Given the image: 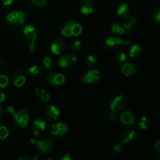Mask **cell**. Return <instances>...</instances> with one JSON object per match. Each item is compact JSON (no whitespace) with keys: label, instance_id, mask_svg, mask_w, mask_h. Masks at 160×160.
<instances>
[{"label":"cell","instance_id":"obj_32","mask_svg":"<svg viewBox=\"0 0 160 160\" xmlns=\"http://www.w3.org/2000/svg\"><path fill=\"white\" fill-rule=\"evenodd\" d=\"M151 18L152 19L156 22H159L160 20V8L159 7L153 9V11L151 12Z\"/></svg>","mask_w":160,"mask_h":160},{"label":"cell","instance_id":"obj_26","mask_svg":"<svg viewBox=\"0 0 160 160\" xmlns=\"http://www.w3.org/2000/svg\"><path fill=\"white\" fill-rule=\"evenodd\" d=\"M111 31L115 34H124V30L121 23L115 22L112 24Z\"/></svg>","mask_w":160,"mask_h":160},{"label":"cell","instance_id":"obj_29","mask_svg":"<svg viewBox=\"0 0 160 160\" xmlns=\"http://www.w3.org/2000/svg\"><path fill=\"white\" fill-rule=\"evenodd\" d=\"M126 58H127V54L126 52H124V51H118L116 53L114 56L116 61L119 62H124V61H126Z\"/></svg>","mask_w":160,"mask_h":160},{"label":"cell","instance_id":"obj_8","mask_svg":"<svg viewBox=\"0 0 160 160\" xmlns=\"http://www.w3.org/2000/svg\"><path fill=\"white\" fill-rule=\"evenodd\" d=\"M68 130V124L64 121L53 123L50 127L51 133L55 137H60L65 134Z\"/></svg>","mask_w":160,"mask_h":160},{"label":"cell","instance_id":"obj_4","mask_svg":"<svg viewBox=\"0 0 160 160\" xmlns=\"http://www.w3.org/2000/svg\"><path fill=\"white\" fill-rule=\"evenodd\" d=\"M128 104V98L124 94H118L114 96L109 101V108L114 112L123 109Z\"/></svg>","mask_w":160,"mask_h":160},{"label":"cell","instance_id":"obj_6","mask_svg":"<svg viewBox=\"0 0 160 160\" xmlns=\"http://www.w3.org/2000/svg\"><path fill=\"white\" fill-rule=\"evenodd\" d=\"M46 81L52 86L60 87L65 84L66 78L60 72L51 71L46 76Z\"/></svg>","mask_w":160,"mask_h":160},{"label":"cell","instance_id":"obj_42","mask_svg":"<svg viewBox=\"0 0 160 160\" xmlns=\"http://www.w3.org/2000/svg\"><path fill=\"white\" fill-rule=\"evenodd\" d=\"M155 149L159 152L160 151V141H158L155 144Z\"/></svg>","mask_w":160,"mask_h":160},{"label":"cell","instance_id":"obj_9","mask_svg":"<svg viewBox=\"0 0 160 160\" xmlns=\"http://www.w3.org/2000/svg\"><path fill=\"white\" fill-rule=\"evenodd\" d=\"M46 127V122L42 116L35 118L32 123V131L36 136L41 135Z\"/></svg>","mask_w":160,"mask_h":160},{"label":"cell","instance_id":"obj_30","mask_svg":"<svg viewBox=\"0 0 160 160\" xmlns=\"http://www.w3.org/2000/svg\"><path fill=\"white\" fill-rule=\"evenodd\" d=\"M9 132L8 128L5 125L0 124V139H6L9 136Z\"/></svg>","mask_w":160,"mask_h":160},{"label":"cell","instance_id":"obj_24","mask_svg":"<svg viewBox=\"0 0 160 160\" xmlns=\"http://www.w3.org/2000/svg\"><path fill=\"white\" fill-rule=\"evenodd\" d=\"M29 74L34 78L41 76L43 73V69L39 65H34L29 68Z\"/></svg>","mask_w":160,"mask_h":160},{"label":"cell","instance_id":"obj_27","mask_svg":"<svg viewBox=\"0 0 160 160\" xmlns=\"http://www.w3.org/2000/svg\"><path fill=\"white\" fill-rule=\"evenodd\" d=\"M43 64L48 71H52L54 68L55 62L54 59L51 57H46L43 59Z\"/></svg>","mask_w":160,"mask_h":160},{"label":"cell","instance_id":"obj_10","mask_svg":"<svg viewBox=\"0 0 160 160\" xmlns=\"http://www.w3.org/2000/svg\"><path fill=\"white\" fill-rule=\"evenodd\" d=\"M116 13L119 19L123 21H128L131 16L130 7L127 3L124 2H121L118 4Z\"/></svg>","mask_w":160,"mask_h":160},{"label":"cell","instance_id":"obj_33","mask_svg":"<svg viewBox=\"0 0 160 160\" xmlns=\"http://www.w3.org/2000/svg\"><path fill=\"white\" fill-rule=\"evenodd\" d=\"M9 84V78L5 74H0V90L5 88Z\"/></svg>","mask_w":160,"mask_h":160},{"label":"cell","instance_id":"obj_37","mask_svg":"<svg viewBox=\"0 0 160 160\" xmlns=\"http://www.w3.org/2000/svg\"><path fill=\"white\" fill-rule=\"evenodd\" d=\"M36 49H37V48H36V44H34V42L33 43H31L30 44V46L29 47V51L31 52V53H34L36 51Z\"/></svg>","mask_w":160,"mask_h":160},{"label":"cell","instance_id":"obj_36","mask_svg":"<svg viewBox=\"0 0 160 160\" xmlns=\"http://www.w3.org/2000/svg\"><path fill=\"white\" fill-rule=\"evenodd\" d=\"M0 2L1 5L6 8L10 6L12 4L13 0H0Z\"/></svg>","mask_w":160,"mask_h":160},{"label":"cell","instance_id":"obj_34","mask_svg":"<svg viewBox=\"0 0 160 160\" xmlns=\"http://www.w3.org/2000/svg\"><path fill=\"white\" fill-rule=\"evenodd\" d=\"M31 2L37 7H42L46 4L48 0H31Z\"/></svg>","mask_w":160,"mask_h":160},{"label":"cell","instance_id":"obj_16","mask_svg":"<svg viewBox=\"0 0 160 160\" xmlns=\"http://www.w3.org/2000/svg\"><path fill=\"white\" fill-rule=\"evenodd\" d=\"M79 9L83 15H89L94 11L93 0H79Z\"/></svg>","mask_w":160,"mask_h":160},{"label":"cell","instance_id":"obj_40","mask_svg":"<svg viewBox=\"0 0 160 160\" xmlns=\"http://www.w3.org/2000/svg\"><path fill=\"white\" fill-rule=\"evenodd\" d=\"M60 159H62V160H71L72 158H71L70 154H63L60 158Z\"/></svg>","mask_w":160,"mask_h":160},{"label":"cell","instance_id":"obj_13","mask_svg":"<svg viewBox=\"0 0 160 160\" xmlns=\"http://www.w3.org/2000/svg\"><path fill=\"white\" fill-rule=\"evenodd\" d=\"M28 72L24 69L18 70L12 77V83L17 88L22 87L26 81Z\"/></svg>","mask_w":160,"mask_h":160},{"label":"cell","instance_id":"obj_28","mask_svg":"<svg viewBox=\"0 0 160 160\" xmlns=\"http://www.w3.org/2000/svg\"><path fill=\"white\" fill-rule=\"evenodd\" d=\"M86 65L89 68H94L97 64V58L93 54H89L85 60Z\"/></svg>","mask_w":160,"mask_h":160},{"label":"cell","instance_id":"obj_22","mask_svg":"<svg viewBox=\"0 0 160 160\" xmlns=\"http://www.w3.org/2000/svg\"><path fill=\"white\" fill-rule=\"evenodd\" d=\"M129 55L132 59H137L140 57L142 52V48L138 44L131 46L129 49Z\"/></svg>","mask_w":160,"mask_h":160},{"label":"cell","instance_id":"obj_38","mask_svg":"<svg viewBox=\"0 0 160 160\" xmlns=\"http://www.w3.org/2000/svg\"><path fill=\"white\" fill-rule=\"evenodd\" d=\"M6 112L9 114H14V113L15 112V109L14 107L11 106H9L6 108Z\"/></svg>","mask_w":160,"mask_h":160},{"label":"cell","instance_id":"obj_14","mask_svg":"<svg viewBox=\"0 0 160 160\" xmlns=\"http://www.w3.org/2000/svg\"><path fill=\"white\" fill-rule=\"evenodd\" d=\"M136 119V114L130 110L123 111L119 116V121L123 125L133 124Z\"/></svg>","mask_w":160,"mask_h":160},{"label":"cell","instance_id":"obj_19","mask_svg":"<svg viewBox=\"0 0 160 160\" xmlns=\"http://www.w3.org/2000/svg\"><path fill=\"white\" fill-rule=\"evenodd\" d=\"M121 71L125 76H131L136 73V68L132 62L124 61L121 66Z\"/></svg>","mask_w":160,"mask_h":160},{"label":"cell","instance_id":"obj_31","mask_svg":"<svg viewBox=\"0 0 160 160\" xmlns=\"http://www.w3.org/2000/svg\"><path fill=\"white\" fill-rule=\"evenodd\" d=\"M82 48V44L79 41H75L71 45V51L74 53L79 52Z\"/></svg>","mask_w":160,"mask_h":160},{"label":"cell","instance_id":"obj_39","mask_svg":"<svg viewBox=\"0 0 160 160\" xmlns=\"http://www.w3.org/2000/svg\"><path fill=\"white\" fill-rule=\"evenodd\" d=\"M6 99V93L3 91H0V102H2L5 101Z\"/></svg>","mask_w":160,"mask_h":160},{"label":"cell","instance_id":"obj_43","mask_svg":"<svg viewBox=\"0 0 160 160\" xmlns=\"http://www.w3.org/2000/svg\"><path fill=\"white\" fill-rule=\"evenodd\" d=\"M19 159H21V160H29V159H31V158L24 155V156H21V157L19 158Z\"/></svg>","mask_w":160,"mask_h":160},{"label":"cell","instance_id":"obj_41","mask_svg":"<svg viewBox=\"0 0 160 160\" xmlns=\"http://www.w3.org/2000/svg\"><path fill=\"white\" fill-rule=\"evenodd\" d=\"M122 42H123V44L126 45V46H129V45H131V39L129 38L124 39V40H122Z\"/></svg>","mask_w":160,"mask_h":160},{"label":"cell","instance_id":"obj_35","mask_svg":"<svg viewBox=\"0 0 160 160\" xmlns=\"http://www.w3.org/2000/svg\"><path fill=\"white\" fill-rule=\"evenodd\" d=\"M123 142H116L113 145V149L116 152H119L122 150L123 148Z\"/></svg>","mask_w":160,"mask_h":160},{"label":"cell","instance_id":"obj_11","mask_svg":"<svg viewBox=\"0 0 160 160\" xmlns=\"http://www.w3.org/2000/svg\"><path fill=\"white\" fill-rule=\"evenodd\" d=\"M77 62V57L72 53L61 56L58 61V64L62 68L74 66Z\"/></svg>","mask_w":160,"mask_h":160},{"label":"cell","instance_id":"obj_1","mask_svg":"<svg viewBox=\"0 0 160 160\" xmlns=\"http://www.w3.org/2000/svg\"><path fill=\"white\" fill-rule=\"evenodd\" d=\"M82 30V25L79 21L76 20H68L61 25L60 33L64 37L70 38L80 35Z\"/></svg>","mask_w":160,"mask_h":160},{"label":"cell","instance_id":"obj_45","mask_svg":"<svg viewBox=\"0 0 160 160\" xmlns=\"http://www.w3.org/2000/svg\"><path fill=\"white\" fill-rule=\"evenodd\" d=\"M4 59H2L0 58V67L2 66H3V64H4Z\"/></svg>","mask_w":160,"mask_h":160},{"label":"cell","instance_id":"obj_25","mask_svg":"<svg viewBox=\"0 0 160 160\" xmlns=\"http://www.w3.org/2000/svg\"><path fill=\"white\" fill-rule=\"evenodd\" d=\"M151 126V120L147 117L142 116L138 120V126L142 130H146L149 129Z\"/></svg>","mask_w":160,"mask_h":160},{"label":"cell","instance_id":"obj_21","mask_svg":"<svg viewBox=\"0 0 160 160\" xmlns=\"http://www.w3.org/2000/svg\"><path fill=\"white\" fill-rule=\"evenodd\" d=\"M99 118L104 121H115L117 119V116L116 115V112H113L111 110H102L99 112Z\"/></svg>","mask_w":160,"mask_h":160},{"label":"cell","instance_id":"obj_3","mask_svg":"<svg viewBox=\"0 0 160 160\" xmlns=\"http://www.w3.org/2000/svg\"><path fill=\"white\" fill-rule=\"evenodd\" d=\"M6 21L12 26H19L26 22V16L24 12L18 10H10L6 14Z\"/></svg>","mask_w":160,"mask_h":160},{"label":"cell","instance_id":"obj_12","mask_svg":"<svg viewBox=\"0 0 160 160\" xmlns=\"http://www.w3.org/2000/svg\"><path fill=\"white\" fill-rule=\"evenodd\" d=\"M101 75L97 69L89 70L82 76V81L86 84H93L100 81Z\"/></svg>","mask_w":160,"mask_h":160},{"label":"cell","instance_id":"obj_17","mask_svg":"<svg viewBox=\"0 0 160 160\" xmlns=\"http://www.w3.org/2000/svg\"><path fill=\"white\" fill-rule=\"evenodd\" d=\"M60 114V111L59 108L54 104H51L48 106L46 111V115L47 120L49 122H51L58 119Z\"/></svg>","mask_w":160,"mask_h":160},{"label":"cell","instance_id":"obj_23","mask_svg":"<svg viewBox=\"0 0 160 160\" xmlns=\"http://www.w3.org/2000/svg\"><path fill=\"white\" fill-rule=\"evenodd\" d=\"M35 93L37 95V96H38L42 101L44 102L48 101L51 98L49 92H47L44 89L40 87H38L36 88Z\"/></svg>","mask_w":160,"mask_h":160},{"label":"cell","instance_id":"obj_7","mask_svg":"<svg viewBox=\"0 0 160 160\" xmlns=\"http://www.w3.org/2000/svg\"><path fill=\"white\" fill-rule=\"evenodd\" d=\"M103 46L109 50H117L122 45V40L117 37H107L102 41Z\"/></svg>","mask_w":160,"mask_h":160},{"label":"cell","instance_id":"obj_44","mask_svg":"<svg viewBox=\"0 0 160 160\" xmlns=\"http://www.w3.org/2000/svg\"><path fill=\"white\" fill-rule=\"evenodd\" d=\"M2 113H3L2 108V107H1V105H0V120H1V118H2Z\"/></svg>","mask_w":160,"mask_h":160},{"label":"cell","instance_id":"obj_5","mask_svg":"<svg viewBox=\"0 0 160 160\" xmlns=\"http://www.w3.org/2000/svg\"><path fill=\"white\" fill-rule=\"evenodd\" d=\"M14 120L16 125L19 128H24L27 126L29 115L27 110L24 109H21L15 111L13 114Z\"/></svg>","mask_w":160,"mask_h":160},{"label":"cell","instance_id":"obj_20","mask_svg":"<svg viewBox=\"0 0 160 160\" xmlns=\"http://www.w3.org/2000/svg\"><path fill=\"white\" fill-rule=\"evenodd\" d=\"M136 136V131L132 129H125L121 134V139L123 143H128L132 141Z\"/></svg>","mask_w":160,"mask_h":160},{"label":"cell","instance_id":"obj_18","mask_svg":"<svg viewBox=\"0 0 160 160\" xmlns=\"http://www.w3.org/2000/svg\"><path fill=\"white\" fill-rule=\"evenodd\" d=\"M50 48L53 54L58 55L63 52L65 48V42L61 38H57L52 42Z\"/></svg>","mask_w":160,"mask_h":160},{"label":"cell","instance_id":"obj_2","mask_svg":"<svg viewBox=\"0 0 160 160\" xmlns=\"http://www.w3.org/2000/svg\"><path fill=\"white\" fill-rule=\"evenodd\" d=\"M30 142L32 144H37L39 151L42 154H48L50 152L54 144L52 139L48 136H41L38 141L34 138H31L30 139Z\"/></svg>","mask_w":160,"mask_h":160},{"label":"cell","instance_id":"obj_15","mask_svg":"<svg viewBox=\"0 0 160 160\" xmlns=\"http://www.w3.org/2000/svg\"><path fill=\"white\" fill-rule=\"evenodd\" d=\"M23 34L25 38L30 42V43L35 42L38 39V33L34 26L28 24L23 29Z\"/></svg>","mask_w":160,"mask_h":160}]
</instances>
